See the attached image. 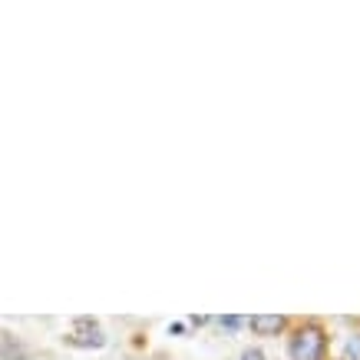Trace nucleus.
Segmentation results:
<instances>
[{
  "label": "nucleus",
  "mask_w": 360,
  "mask_h": 360,
  "mask_svg": "<svg viewBox=\"0 0 360 360\" xmlns=\"http://www.w3.org/2000/svg\"><path fill=\"white\" fill-rule=\"evenodd\" d=\"M347 357L350 360H360V338H350L347 340Z\"/></svg>",
  "instance_id": "nucleus-4"
},
{
  "label": "nucleus",
  "mask_w": 360,
  "mask_h": 360,
  "mask_svg": "<svg viewBox=\"0 0 360 360\" xmlns=\"http://www.w3.org/2000/svg\"><path fill=\"white\" fill-rule=\"evenodd\" d=\"M324 354H328V338L317 324L301 328L291 340V360H324Z\"/></svg>",
  "instance_id": "nucleus-1"
},
{
  "label": "nucleus",
  "mask_w": 360,
  "mask_h": 360,
  "mask_svg": "<svg viewBox=\"0 0 360 360\" xmlns=\"http://www.w3.org/2000/svg\"><path fill=\"white\" fill-rule=\"evenodd\" d=\"M241 360H264V354L258 347H251V350H245V354H241Z\"/></svg>",
  "instance_id": "nucleus-6"
},
{
  "label": "nucleus",
  "mask_w": 360,
  "mask_h": 360,
  "mask_svg": "<svg viewBox=\"0 0 360 360\" xmlns=\"http://www.w3.org/2000/svg\"><path fill=\"white\" fill-rule=\"evenodd\" d=\"M66 340H70L73 347H103V344H106V338H103V330H99V324L93 317H77V324H73V330H70Z\"/></svg>",
  "instance_id": "nucleus-2"
},
{
  "label": "nucleus",
  "mask_w": 360,
  "mask_h": 360,
  "mask_svg": "<svg viewBox=\"0 0 360 360\" xmlns=\"http://www.w3.org/2000/svg\"><path fill=\"white\" fill-rule=\"evenodd\" d=\"M248 324L258 330L262 338H274V334H281L284 330V317L281 314H255Z\"/></svg>",
  "instance_id": "nucleus-3"
},
{
  "label": "nucleus",
  "mask_w": 360,
  "mask_h": 360,
  "mask_svg": "<svg viewBox=\"0 0 360 360\" xmlns=\"http://www.w3.org/2000/svg\"><path fill=\"white\" fill-rule=\"evenodd\" d=\"M0 350H13V338H11V334H0Z\"/></svg>",
  "instance_id": "nucleus-7"
},
{
  "label": "nucleus",
  "mask_w": 360,
  "mask_h": 360,
  "mask_svg": "<svg viewBox=\"0 0 360 360\" xmlns=\"http://www.w3.org/2000/svg\"><path fill=\"white\" fill-rule=\"evenodd\" d=\"M245 321L241 317H235V314H229V317H221V328H229V330H235V328H241Z\"/></svg>",
  "instance_id": "nucleus-5"
}]
</instances>
